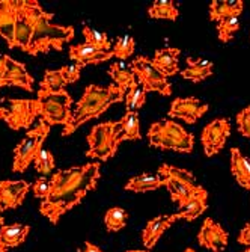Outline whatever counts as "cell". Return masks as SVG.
<instances>
[{"label": "cell", "instance_id": "1", "mask_svg": "<svg viewBox=\"0 0 250 252\" xmlns=\"http://www.w3.org/2000/svg\"><path fill=\"white\" fill-rule=\"evenodd\" d=\"M84 166H76L65 171H57L50 178V193L41 201L39 212L53 225L76 205L82 202L87 190L82 186V175Z\"/></svg>", "mask_w": 250, "mask_h": 252}, {"label": "cell", "instance_id": "2", "mask_svg": "<svg viewBox=\"0 0 250 252\" xmlns=\"http://www.w3.org/2000/svg\"><path fill=\"white\" fill-rule=\"evenodd\" d=\"M21 11L33 29V36L28 50L29 55L36 56L39 53H49L50 50L62 52L63 44L74 38V28L52 23L55 15L44 11L36 0H23Z\"/></svg>", "mask_w": 250, "mask_h": 252}, {"label": "cell", "instance_id": "3", "mask_svg": "<svg viewBox=\"0 0 250 252\" xmlns=\"http://www.w3.org/2000/svg\"><path fill=\"white\" fill-rule=\"evenodd\" d=\"M125 100V93L116 85L100 86L87 85L82 98L77 101L74 110L71 112V118L66 126H63L62 136H71L80 126L84 123L101 117L103 113L115 103Z\"/></svg>", "mask_w": 250, "mask_h": 252}, {"label": "cell", "instance_id": "4", "mask_svg": "<svg viewBox=\"0 0 250 252\" xmlns=\"http://www.w3.org/2000/svg\"><path fill=\"white\" fill-rule=\"evenodd\" d=\"M149 145L160 150H172L178 153H192L194 137L183 126L172 120H163L151 124L148 130Z\"/></svg>", "mask_w": 250, "mask_h": 252}, {"label": "cell", "instance_id": "5", "mask_svg": "<svg viewBox=\"0 0 250 252\" xmlns=\"http://www.w3.org/2000/svg\"><path fill=\"white\" fill-rule=\"evenodd\" d=\"M50 133V126L45 121H39L33 128L28 130L25 137L14 150V172H25L35 160L36 154L42 150V145Z\"/></svg>", "mask_w": 250, "mask_h": 252}, {"label": "cell", "instance_id": "6", "mask_svg": "<svg viewBox=\"0 0 250 252\" xmlns=\"http://www.w3.org/2000/svg\"><path fill=\"white\" fill-rule=\"evenodd\" d=\"M38 115V101L28 98H2L0 121H5L12 130L28 128Z\"/></svg>", "mask_w": 250, "mask_h": 252}, {"label": "cell", "instance_id": "7", "mask_svg": "<svg viewBox=\"0 0 250 252\" xmlns=\"http://www.w3.org/2000/svg\"><path fill=\"white\" fill-rule=\"evenodd\" d=\"M38 101V115L42 121L52 126H66L71 118V104L73 98L66 91L42 95L36 98Z\"/></svg>", "mask_w": 250, "mask_h": 252}, {"label": "cell", "instance_id": "8", "mask_svg": "<svg viewBox=\"0 0 250 252\" xmlns=\"http://www.w3.org/2000/svg\"><path fill=\"white\" fill-rule=\"evenodd\" d=\"M130 68L138 83L145 88L146 93H158L165 97L172 94V85L169 83L167 77L154 66L152 59H148L146 56H138L133 59Z\"/></svg>", "mask_w": 250, "mask_h": 252}, {"label": "cell", "instance_id": "9", "mask_svg": "<svg viewBox=\"0 0 250 252\" xmlns=\"http://www.w3.org/2000/svg\"><path fill=\"white\" fill-rule=\"evenodd\" d=\"M89 150L86 157L97 158L100 162H106L110 157L116 154L115 134H113V123H101L92 127L87 136Z\"/></svg>", "mask_w": 250, "mask_h": 252}, {"label": "cell", "instance_id": "10", "mask_svg": "<svg viewBox=\"0 0 250 252\" xmlns=\"http://www.w3.org/2000/svg\"><path fill=\"white\" fill-rule=\"evenodd\" d=\"M229 136H231V124L228 120L226 118L213 120L210 124L203 127L200 134L203 151H205L208 157L219 154L223 150Z\"/></svg>", "mask_w": 250, "mask_h": 252}, {"label": "cell", "instance_id": "11", "mask_svg": "<svg viewBox=\"0 0 250 252\" xmlns=\"http://www.w3.org/2000/svg\"><path fill=\"white\" fill-rule=\"evenodd\" d=\"M210 106L202 103L196 97H178L172 101L169 117L183 120L187 124H194L200 117H203L208 112Z\"/></svg>", "mask_w": 250, "mask_h": 252}, {"label": "cell", "instance_id": "12", "mask_svg": "<svg viewBox=\"0 0 250 252\" xmlns=\"http://www.w3.org/2000/svg\"><path fill=\"white\" fill-rule=\"evenodd\" d=\"M30 185L25 180H5L0 181V212L17 209L23 204Z\"/></svg>", "mask_w": 250, "mask_h": 252}, {"label": "cell", "instance_id": "13", "mask_svg": "<svg viewBox=\"0 0 250 252\" xmlns=\"http://www.w3.org/2000/svg\"><path fill=\"white\" fill-rule=\"evenodd\" d=\"M228 233L223 230L220 223L214 222L211 218L203 220L197 234L199 245L213 252H223L228 246Z\"/></svg>", "mask_w": 250, "mask_h": 252}, {"label": "cell", "instance_id": "14", "mask_svg": "<svg viewBox=\"0 0 250 252\" xmlns=\"http://www.w3.org/2000/svg\"><path fill=\"white\" fill-rule=\"evenodd\" d=\"M113 134H115L116 147L124 141H139L142 137L139 112H125L119 121L113 123Z\"/></svg>", "mask_w": 250, "mask_h": 252}, {"label": "cell", "instance_id": "15", "mask_svg": "<svg viewBox=\"0 0 250 252\" xmlns=\"http://www.w3.org/2000/svg\"><path fill=\"white\" fill-rule=\"evenodd\" d=\"M70 58L71 61L77 62V65L84 66V65H97L101 62H106L113 58L111 52H103L94 45L87 42L71 45L70 47Z\"/></svg>", "mask_w": 250, "mask_h": 252}, {"label": "cell", "instance_id": "16", "mask_svg": "<svg viewBox=\"0 0 250 252\" xmlns=\"http://www.w3.org/2000/svg\"><path fill=\"white\" fill-rule=\"evenodd\" d=\"M3 86H17V88H23L25 91L32 93L33 91V77L29 74L26 66L21 62H17L11 56H8L6 73L3 77Z\"/></svg>", "mask_w": 250, "mask_h": 252}, {"label": "cell", "instance_id": "17", "mask_svg": "<svg viewBox=\"0 0 250 252\" xmlns=\"http://www.w3.org/2000/svg\"><path fill=\"white\" fill-rule=\"evenodd\" d=\"M15 20H17L15 0H0V36L8 42L9 49H14Z\"/></svg>", "mask_w": 250, "mask_h": 252}, {"label": "cell", "instance_id": "18", "mask_svg": "<svg viewBox=\"0 0 250 252\" xmlns=\"http://www.w3.org/2000/svg\"><path fill=\"white\" fill-rule=\"evenodd\" d=\"M176 220H178L176 215H163V216H157V218L151 219L146 223L145 230L142 231L143 245L148 249H152L155 246V243L158 242V239L163 236V233Z\"/></svg>", "mask_w": 250, "mask_h": 252}, {"label": "cell", "instance_id": "19", "mask_svg": "<svg viewBox=\"0 0 250 252\" xmlns=\"http://www.w3.org/2000/svg\"><path fill=\"white\" fill-rule=\"evenodd\" d=\"M207 199H208V192L203 188L197 186V189L186 201L183 207H179V212L175 213L176 218L186 219V220H194L207 210Z\"/></svg>", "mask_w": 250, "mask_h": 252}, {"label": "cell", "instance_id": "20", "mask_svg": "<svg viewBox=\"0 0 250 252\" xmlns=\"http://www.w3.org/2000/svg\"><path fill=\"white\" fill-rule=\"evenodd\" d=\"M15 5H17V20H15V32H14V49L18 47L28 53L33 36V29L26 15L21 11L23 0H15Z\"/></svg>", "mask_w": 250, "mask_h": 252}, {"label": "cell", "instance_id": "21", "mask_svg": "<svg viewBox=\"0 0 250 252\" xmlns=\"http://www.w3.org/2000/svg\"><path fill=\"white\" fill-rule=\"evenodd\" d=\"M179 53H181V50L175 49V47L160 49L155 52V55L152 58V63L163 76H166V77L175 76L179 71V68H178Z\"/></svg>", "mask_w": 250, "mask_h": 252}, {"label": "cell", "instance_id": "22", "mask_svg": "<svg viewBox=\"0 0 250 252\" xmlns=\"http://www.w3.org/2000/svg\"><path fill=\"white\" fill-rule=\"evenodd\" d=\"M231 171L238 185L250 190V158L243 156L238 148H231Z\"/></svg>", "mask_w": 250, "mask_h": 252}, {"label": "cell", "instance_id": "23", "mask_svg": "<svg viewBox=\"0 0 250 252\" xmlns=\"http://www.w3.org/2000/svg\"><path fill=\"white\" fill-rule=\"evenodd\" d=\"M187 68L181 71V76L194 83L202 82L213 76V62L200 58H187Z\"/></svg>", "mask_w": 250, "mask_h": 252}, {"label": "cell", "instance_id": "24", "mask_svg": "<svg viewBox=\"0 0 250 252\" xmlns=\"http://www.w3.org/2000/svg\"><path fill=\"white\" fill-rule=\"evenodd\" d=\"M29 233H30L29 225H23V223L3 225L0 226V240L6 245V248H15L25 243Z\"/></svg>", "mask_w": 250, "mask_h": 252}, {"label": "cell", "instance_id": "25", "mask_svg": "<svg viewBox=\"0 0 250 252\" xmlns=\"http://www.w3.org/2000/svg\"><path fill=\"white\" fill-rule=\"evenodd\" d=\"M243 12L241 0H213L210 3V18L222 21L229 15H240Z\"/></svg>", "mask_w": 250, "mask_h": 252}, {"label": "cell", "instance_id": "26", "mask_svg": "<svg viewBox=\"0 0 250 252\" xmlns=\"http://www.w3.org/2000/svg\"><path fill=\"white\" fill-rule=\"evenodd\" d=\"M109 74L113 80V83H115L121 91H124V93H127V89L136 83L138 80H136V76L134 73L131 71V68L127 66L124 62H113L109 68Z\"/></svg>", "mask_w": 250, "mask_h": 252}, {"label": "cell", "instance_id": "27", "mask_svg": "<svg viewBox=\"0 0 250 252\" xmlns=\"http://www.w3.org/2000/svg\"><path fill=\"white\" fill-rule=\"evenodd\" d=\"M162 183L163 186L167 188V190L170 192V196L172 199L179 205V207H183L186 204V201L193 195V192L197 189V185L196 186H190V185H186L183 181H178V180H173V178H162Z\"/></svg>", "mask_w": 250, "mask_h": 252}, {"label": "cell", "instance_id": "28", "mask_svg": "<svg viewBox=\"0 0 250 252\" xmlns=\"http://www.w3.org/2000/svg\"><path fill=\"white\" fill-rule=\"evenodd\" d=\"M65 86H66V82L60 70H47L44 73V79L41 80V85L38 89V97L60 93V91H65Z\"/></svg>", "mask_w": 250, "mask_h": 252}, {"label": "cell", "instance_id": "29", "mask_svg": "<svg viewBox=\"0 0 250 252\" xmlns=\"http://www.w3.org/2000/svg\"><path fill=\"white\" fill-rule=\"evenodd\" d=\"M163 183L162 178L157 175H149V174H140L136 175L133 178L128 180V183L125 185V190H131V192H149V190H155L158 188H162Z\"/></svg>", "mask_w": 250, "mask_h": 252}, {"label": "cell", "instance_id": "30", "mask_svg": "<svg viewBox=\"0 0 250 252\" xmlns=\"http://www.w3.org/2000/svg\"><path fill=\"white\" fill-rule=\"evenodd\" d=\"M146 100V91L138 82L133 83L125 93V109L127 112H138Z\"/></svg>", "mask_w": 250, "mask_h": 252}, {"label": "cell", "instance_id": "31", "mask_svg": "<svg viewBox=\"0 0 250 252\" xmlns=\"http://www.w3.org/2000/svg\"><path fill=\"white\" fill-rule=\"evenodd\" d=\"M148 14L151 18H162V20H176L178 8L170 0H155L149 6Z\"/></svg>", "mask_w": 250, "mask_h": 252}, {"label": "cell", "instance_id": "32", "mask_svg": "<svg viewBox=\"0 0 250 252\" xmlns=\"http://www.w3.org/2000/svg\"><path fill=\"white\" fill-rule=\"evenodd\" d=\"M158 177L160 178H173V180H178V181H183L186 185H190V186H196V178L193 175V172L187 171V169H183V168H176V166H172V165H166L163 163L160 168H158Z\"/></svg>", "mask_w": 250, "mask_h": 252}, {"label": "cell", "instance_id": "33", "mask_svg": "<svg viewBox=\"0 0 250 252\" xmlns=\"http://www.w3.org/2000/svg\"><path fill=\"white\" fill-rule=\"evenodd\" d=\"M127 219H128V213L121 209V207H113L109 209L106 216H104V223L109 233H118L122 228L127 225Z\"/></svg>", "mask_w": 250, "mask_h": 252}, {"label": "cell", "instance_id": "34", "mask_svg": "<svg viewBox=\"0 0 250 252\" xmlns=\"http://www.w3.org/2000/svg\"><path fill=\"white\" fill-rule=\"evenodd\" d=\"M83 36L86 39L84 42L94 45V47H97L103 52H111V42L104 32H100V31L89 28V26H84L83 28Z\"/></svg>", "mask_w": 250, "mask_h": 252}, {"label": "cell", "instance_id": "35", "mask_svg": "<svg viewBox=\"0 0 250 252\" xmlns=\"http://www.w3.org/2000/svg\"><path fill=\"white\" fill-rule=\"evenodd\" d=\"M238 29H240V15H229L223 18L222 21H219L217 26L219 39L222 42H228Z\"/></svg>", "mask_w": 250, "mask_h": 252}, {"label": "cell", "instance_id": "36", "mask_svg": "<svg viewBox=\"0 0 250 252\" xmlns=\"http://www.w3.org/2000/svg\"><path fill=\"white\" fill-rule=\"evenodd\" d=\"M33 163H35L36 172L42 174L44 177L52 175V174H53V169H55V166H56V163H55V156L52 154V151L45 150V148H42V150L36 154V157H35V160H33Z\"/></svg>", "mask_w": 250, "mask_h": 252}, {"label": "cell", "instance_id": "37", "mask_svg": "<svg viewBox=\"0 0 250 252\" xmlns=\"http://www.w3.org/2000/svg\"><path fill=\"white\" fill-rule=\"evenodd\" d=\"M134 39L128 35L125 36H119L115 42V45L111 47V53L115 58L121 59V61H125L128 59L133 53H134Z\"/></svg>", "mask_w": 250, "mask_h": 252}, {"label": "cell", "instance_id": "38", "mask_svg": "<svg viewBox=\"0 0 250 252\" xmlns=\"http://www.w3.org/2000/svg\"><path fill=\"white\" fill-rule=\"evenodd\" d=\"M235 121H237L240 134L250 139V104L246 106L241 112L237 113Z\"/></svg>", "mask_w": 250, "mask_h": 252}, {"label": "cell", "instance_id": "39", "mask_svg": "<svg viewBox=\"0 0 250 252\" xmlns=\"http://www.w3.org/2000/svg\"><path fill=\"white\" fill-rule=\"evenodd\" d=\"M50 189H52V185H50V180H47L45 177H41L38 178L33 185H32V192L36 198H41V199H45L50 193Z\"/></svg>", "mask_w": 250, "mask_h": 252}, {"label": "cell", "instance_id": "40", "mask_svg": "<svg viewBox=\"0 0 250 252\" xmlns=\"http://www.w3.org/2000/svg\"><path fill=\"white\" fill-rule=\"evenodd\" d=\"M82 68H83V66H80V65H77V63H70V65H65V66L60 68V73H62V76H63L66 85H68V83H74V82H77V80L80 79V71H82Z\"/></svg>", "mask_w": 250, "mask_h": 252}, {"label": "cell", "instance_id": "41", "mask_svg": "<svg viewBox=\"0 0 250 252\" xmlns=\"http://www.w3.org/2000/svg\"><path fill=\"white\" fill-rule=\"evenodd\" d=\"M238 243L250 246V222H247L246 226L241 230V233L238 236Z\"/></svg>", "mask_w": 250, "mask_h": 252}, {"label": "cell", "instance_id": "42", "mask_svg": "<svg viewBox=\"0 0 250 252\" xmlns=\"http://www.w3.org/2000/svg\"><path fill=\"white\" fill-rule=\"evenodd\" d=\"M6 61H8V55L0 53V88H3V77L6 73Z\"/></svg>", "mask_w": 250, "mask_h": 252}, {"label": "cell", "instance_id": "43", "mask_svg": "<svg viewBox=\"0 0 250 252\" xmlns=\"http://www.w3.org/2000/svg\"><path fill=\"white\" fill-rule=\"evenodd\" d=\"M79 252H103L97 245L90 243V242H86L84 243V248L83 249H79Z\"/></svg>", "mask_w": 250, "mask_h": 252}, {"label": "cell", "instance_id": "44", "mask_svg": "<svg viewBox=\"0 0 250 252\" xmlns=\"http://www.w3.org/2000/svg\"><path fill=\"white\" fill-rule=\"evenodd\" d=\"M0 252H8V248H6V245L0 240Z\"/></svg>", "mask_w": 250, "mask_h": 252}, {"label": "cell", "instance_id": "45", "mask_svg": "<svg viewBox=\"0 0 250 252\" xmlns=\"http://www.w3.org/2000/svg\"><path fill=\"white\" fill-rule=\"evenodd\" d=\"M127 252H149V251H139V249H131V251H127Z\"/></svg>", "mask_w": 250, "mask_h": 252}, {"label": "cell", "instance_id": "46", "mask_svg": "<svg viewBox=\"0 0 250 252\" xmlns=\"http://www.w3.org/2000/svg\"><path fill=\"white\" fill-rule=\"evenodd\" d=\"M3 222H5V219H3L2 216H0V226H3Z\"/></svg>", "mask_w": 250, "mask_h": 252}, {"label": "cell", "instance_id": "47", "mask_svg": "<svg viewBox=\"0 0 250 252\" xmlns=\"http://www.w3.org/2000/svg\"><path fill=\"white\" fill-rule=\"evenodd\" d=\"M184 252H194V249H192V248H189V249H186Z\"/></svg>", "mask_w": 250, "mask_h": 252}, {"label": "cell", "instance_id": "48", "mask_svg": "<svg viewBox=\"0 0 250 252\" xmlns=\"http://www.w3.org/2000/svg\"><path fill=\"white\" fill-rule=\"evenodd\" d=\"M243 252H250V246H249V248H247L246 251H243Z\"/></svg>", "mask_w": 250, "mask_h": 252}]
</instances>
